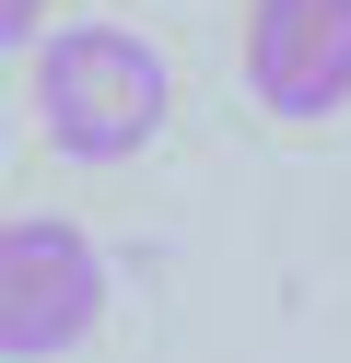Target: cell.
<instances>
[{"mask_svg":"<svg viewBox=\"0 0 351 363\" xmlns=\"http://www.w3.org/2000/svg\"><path fill=\"white\" fill-rule=\"evenodd\" d=\"M23 94H35L47 152H70V164H129L164 129V106H176V71H164V48L129 35V24H59V35H35Z\"/></svg>","mask_w":351,"mask_h":363,"instance_id":"cell-1","label":"cell"},{"mask_svg":"<svg viewBox=\"0 0 351 363\" xmlns=\"http://www.w3.org/2000/svg\"><path fill=\"white\" fill-rule=\"evenodd\" d=\"M94 328H106V258H94V235H70L47 211L0 223V352L12 363H59Z\"/></svg>","mask_w":351,"mask_h":363,"instance_id":"cell-2","label":"cell"},{"mask_svg":"<svg viewBox=\"0 0 351 363\" xmlns=\"http://www.w3.org/2000/svg\"><path fill=\"white\" fill-rule=\"evenodd\" d=\"M246 94L269 118L351 106V0H246Z\"/></svg>","mask_w":351,"mask_h":363,"instance_id":"cell-3","label":"cell"},{"mask_svg":"<svg viewBox=\"0 0 351 363\" xmlns=\"http://www.w3.org/2000/svg\"><path fill=\"white\" fill-rule=\"evenodd\" d=\"M0 35H12V48H35V35H47V0H0Z\"/></svg>","mask_w":351,"mask_h":363,"instance_id":"cell-4","label":"cell"}]
</instances>
